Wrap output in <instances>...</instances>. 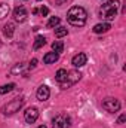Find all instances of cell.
Instances as JSON below:
<instances>
[{"instance_id":"2e32d148","label":"cell","mask_w":126,"mask_h":128,"mask_svg":"<svg viewBox=\"0 0 126 128\" xmlns=\"http://www.w3.org/2000/svg\"><path fill=\"white\" fill-rule=\"evenodd\" d=\"M9 14V4L7 3H0V21L3 18H6Z\"/></svg>"},{"instance_id":"e0dca14e","label":"cell","mask_w":126,"mask_h":128,"mask_svg":"<svg viewBox=\"0 0 126 128\" xmlns=\"http://www.w3.org/2000/svg\"><path fill=\"white\" fill-rule=\"evenodd\" d=\"M52 49H54V52H57V54L63 52V51H64V43L61 42V40L54 42V43H52Z\"/></svg>"},{"instance_id":"44dd1931","label":"cell","mask_w":126,"mask_h":128,"mask_svg":"<svg viewBox=\"0 0 126 128\" xmlns=\"http://www.w3.org/2000/svg\"><path fill=\"white\" fill-rule=\"evenodd\" d=\"M60 21H61L60 16H52V18L49 20V22H48V27H49V28H54V27H57V26L60 24Z\"/></svg>"},{"instance_id":"5b68a950","label":"cell","mask_w":126,"mask_h":128,"mask_svg":"<svg viewBox=\"0 0 126 128\" xmlns=\"http://www.w3.org/2000/svg\"><path fill=\"white\" fill-rule=\"evenodd\" d=\"M80 78H82V74H80V72H77V70L67 72V78H65V80L61 84V86H63L64 90H67L68 86H71V85H74L76 82H79Z\"/></svg>"},{"instance_id":"603a6c76","label":"cell","mask_w":126,"mask_h":128,"mask_svg":"<svg viewBox=\"0 0 126 128\" xmlns=\"http://www.w3.org/2000/svg\"><path fill=\"white\" fill-rule=\"evenodd\" d=\"M125 121H126V115L123 113V115H120V118L117 119V124H123Z\"/></svg>"},{"instance_id":"4fadbf2b","label":"cell","mask_w":126,"mask_h":128,"mask_svg":"<svg viewBox=\"0 0 126 128\" xmlns=\"http://www.w3.org/2000/svg\"><path fill=\"white\" fill-rule=\"evenodd\" d=\"M13 33H15V24H12V22H7V24L3 27V34H4V37L10 39V37L13 36Z\"/></svg>"},{"instance_id":"484cf974","label":"cell","mask_w":126,"mask_h":128,"mask_svg":"<svg viewBox=\"0 0 126 128\" xmlns=\"http://www.w3.org/2000/svg\"><path fill=\"white\" fill-rule=\"evenodd\" d=\"M37 128H48L46 125H40V127H37Z\"/></svg>"},{"instance_id":"9a60e30c","label":"cell","mask_w":126,"mask_h":128,"mask_svg":"<svg viewBox=\"0 0 126 128\" xmlns=\"http://www.w3.org/2000/svg\"><path fill=\"white\" fill-rule=\"evenodd\" d=\"M65 78H67V70H65V68H60V70L57 72V74H55V79H57V82L63 84L64 80H65Z\"/></svg>"},{"instance_id":"52a82bcc","label":"cell","mask_w":126,"mask_h":128,"mask_svg":"<svg viewBox=\"0 0 126 128\" xmlns=\"http://www.w3.org/2000/svg\"><path fill=\"white\" fill-rule=\"evenodd\" d=\"M37 118H39V110H37L36 107L27 109L25 113H24V119H25V122H28V124H34V122L37 121Z\"/></svg>"},{"instance_id":"4316f807","label":"cell","mask_w":126,"mask_h":128,"mask_svg":"<svg viewBox=\"0 0 126 128\" xmlns=\"http://www.w3.org/2000/svg\"><path fill=\"white\" fill-rule=\"evenodd\" d=\"M37 2H39V0H37Z\"/></svg>"},{"instance_id":"cb8c5ba5","label":"cell","mask_w":126,"mask_h":128,"mask_svg":"<svg viewBox=\"0 0 126 128\" xmlns=\"http://www.w3.org/2000/svg\"><path fill=\"white\" fill-rule=\"evenodd\" d=\"M36 64H37V60H36V58H33L31 61H30V64H28V67H30V68H34V67H36Z\"/></svg>"},{"instance_id":"6da1fadb","label":"cell","mask_w":126,"mask_h":128,"mask_svg":"<svg viewBox=\"0 0 126 128\" xmlns=\"http://www.w3.org/2000/svg\"><path fill=\"white\" fill-rule=\"evenodd\" d=\"M67 20L71 26L74 27H83L86 24V20H88V14L86 10L82 8V6H73L68 14H67Z\"/></svg>"},{"instance_id":"d6986e66","label":"cell","mask_w":126,"mask_h":128,"mask_svg":"<svg viewBox=\"0 0 126 128\" xmlns=\"http://www.w3.org/2000/svg\"><path fill=\"white\" fill-rule=\"evenodd\" d=\"M67 34H68V30H67L65 27H57V28H55V36H57L58 39H61V37L67 36Z\"/></svg>"},{"instance_id":"8992f818","label":"cell","mask_w":126,"mask_h":128,"mask_svg":"<svg viewBox=\"0 0 126 128\" xmlns=\"http://www.w3.org/2000/svg\"><path fill=\"white\" fill-rule=\"evenodd\" d=\"M102 107H104L107 112L114 113V112H117V110L120 109V101H119L117 98H105V100L102 101Z\"/></svg>"},{"instance_id":"7402d4cb","label":"cell","mask_w":126,"mask_h":128,"mask_svg":"<svg viewBox=\"0 0 126 128\" xmlns=\"http://www.w3.org/2000/svg\"><path fill=\"white\" fill-rule=\"evenodd\" d=\"M40 14H42L43 16H46V15L49 14V9H48L46 6H42V9H40Z\"/></svg>"},{"instance_id":"ac0fdd59","label":"cell","mask_w":126,"mask_h":128,"mask_svg":"<svg viewBox=\"0 0 126 128\" xmlns=\"http://www.w3.org/2000/svg\"><path fill=\"white\" fill-rule=\"evenodd\" d=\"M13 88H15V84H7V85H3V86H0V96L10 92Z\"/></svg>"},{"instance_id":"7a4b0ae2","label":"cell","mask_w":126,"mask_h":128,"mask_svg":"<svg viewBox=\"0 0 126 128\" xmlns=\"http://www.w3.org/2000/svg\"><path fill=\"white\" fill-rule=\"evenodd\" d=\"M119 4H120L119 0H110V2H107V3L101 8V15H102V18H105L107 21L114 20L116 15H117V8H119Z\"/></svg>"},{"instance_id":"3957f363","label":"cell","mask_w":126,"mask_h":128,"mask_svg":"<svg viewBox=\"0 0 126 128\" xmlns=\"http://www.w3.org/2000/svg\"><path fill=\"white\" fill-rule=\"evenodd\" d=\"M22 106H24V98H22V97H16V98L10 100L7 104H4V106L1 107V113H4V115H12V113L18 112Z\"/></svg>"},{"instance_id":"ffe728a7","label":"cell","mask_w":126,"mask_h":128,"mask_svg":"<svg viewBox=\"0 0 126 128\" xmlns=\"http://www.w3.org/2000/svg\"><path fill=\"white\" fill-rule=\"evenodd\" d=\"M24 72H25V64H16L12 68V74H21Z\"/></svg>"},{"instance_id":"ba28073f","label":"cell","mask_w":126,"mask_h":128,"mask_svg":"<svg viewBox=\"0 0 126 128\" xmlns=\"http://www.w3.org/2000/svg\"><path fill=\"white\" fill-rule=\"evenodd\" d=\"M27 16H28V14H27V10H25L24 6H18L13 10V18H15L16 22H24L27 20Z\"/></svg>"},{"instance_id":"277c9868","label":"cell","mask_w":126,"mask_h":128,"mask_svg":"<svg viewBox=\"0 0 126 128\" xmlns=\"http://www.w3.org/2000/svg\"><path fill=\"white\" fill-rule=\"evenodd\" d=\"M70 125H71V119L65 113L57 115L54 118V121H52V127L54 128H70Z\"/></svg>"},{"instance_id":"5bb4252c","label":"cell","mask_w":126,"mask_h":128,"mask_svg":"<svg viewBox=\"0 0 126 128\" xmlns=\"http://www.w3.org/2000/svg\"><path fill=\"white\" fill-rule=\"evenodd\" d=\"M45 45H46V37H45V36H37L36 40H34L33 48H34V49H40V48L45 46Z\"/></svg>"},{"instance_id":"30bf717a","label":"cell","mask_w":126,"mask_h":128,"mask_svg":"<svg viewBox=\"0 0 126 128\" xmlns=\"http://www.w3.org/2000/svg\"><path fill=\"white\" fill-rule=\"evenodd\" d=\"M36 96H37V98H39L40 101H46V100L49 98V96H51V91H49V88H48L46 85H42V86H39Z\"/></svg>"},{"instance_id":"d4e9b609","label":"cell","mask_w":126,"mask_h":128,"mask_svg":"<svg viewBox=\"0 0 126 128\" xmlns=\"http://www.w3.org/2000/svg\"><path fill=\"white\" fill-rule=\"evenodd\" d=\"M65 2H67V0H57V4H58V6H61V4L65 3Z\"/></svg>"},{"instance_id":"7c38bea8","label":"cell","mask_w":126,"mask_h":128,"mask_svg":"<svg viewBox=\"0 0 126 128\" xmlns=\"http://www.w3.org/2000/svg\"><path fill=\"white\" fill-rule=\"evenodd\" d=\"M58 58H60V54H57V52H48L43 57V61H45V64H54L55 61H58Z\"/></svg>"},{"instance_id":"8fae6325","label":"cell","mask_w":126,"mask_h":128,"mask_svg":"<svg viewBox=\"0 0 126 128\" xmlns=\"http://www.w3.org/2000/svg\"><path fill=\"white\" fill-rule=\"evenodd\" d=\"M110 28H111V27H110L108 22H99V24L95 26L92 30H94V33H96V34H101V33H107Z\"/></svg>"},{"instance_id":"9c48e42d","label":"cell","mask_w":126,"mask_h":128,"mask_svg":"<svg viewBox=\"0 0 126 128\" xmlns=\"http://www.w3.org/2000/svg\"><path fill=\"white\" fill-rule=\"evenodd\" d=\"M86 61H88V57H86V54H83V52L74 55L73 60H71V63H73L74 67H83V66L86 64Z\"/></svg>"}]
</instances>
